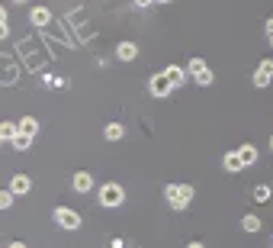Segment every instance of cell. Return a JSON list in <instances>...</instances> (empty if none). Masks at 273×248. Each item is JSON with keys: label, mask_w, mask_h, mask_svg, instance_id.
I'll return each mask as SVG.
<instances>
[{"label": "cell", "mask_w": 273, "mask_h": 248, "mask_svg": "<svg viewBox=\"0 0 273 248\" xmlns=\"http://www.w3.org/2000/svg\"><path fill=\"white\" fill-rule=\"evenodd\" d=\"M164 197H167V206L171 209H186L190 200H193V187H190V184H167Z\"/></svg>", "instance_id": "1"}, {"label": "cell", "mask_w": 273, "mask_h": 248, "mask_svg": "<svg viewBox=\"0 0 273 248\" xmlns=\"http://www.w3.org/2000/svg\"><path fill=\"white\" fill-rule=\"evenodd\" d=\"M122 200H125V190L119 184H103L100 187V203L103 206H122Z\"/></svg>", "instance_id": "2"}, {"label": "cell", "mask_w": 273, "mask_h": 248, "mask_svg": "<svg viewBox=\"0 0 273 248\" xmlns=\"http://www.w3.org/2000/svg\"><path fill=\"white\" fill-rule=\"evenodd\" d=\"M148 87H151V93H154V97H167V93H174V84H171V78L164 74V71H158V74H151Z\"/></svg>", "instance_id": "3"}, {"label": "cell", "mask_w": 273, "mask_h": 248, "mask_svg": "<svg viewBox=\"0 0 273 248\" xmlns=\"http://www.w3.org/2000/svg\"><path fill=\"white\" fill-rule=\"evenodd\" d=\"M55 222H58L61 229H77V226H80V216H77L74 209H68V206H58V209H55Z\"/></svg>", "instance_id": "4"}, {"label": "cell", "mask_w": 273, "mask_h": 248, "mask_svg": "<svg viewBox=\"0 0 273 248\" xmlns=\"http://www.w3.org/2000/svg\"><path fill=\"white\" fill-rule=\"evenodd\" d=\"M164 74L171 78V84H174V90L186 84V71H183L180 65H167V68H164Z\"/></svg>", "instance_id": "5"}, {"label": "cell", "mask_w": 273, "mask_h": 248, "mask_svg": "<svg viewBox=\"0 0 273 248\" xmlns=\"http://www.w3.org/2000/svg\"><path fill=\"white\" fill-rule=\"evenodd\" d=\"M10 190H13V197L29 194V190H32V181H29L26 174H13V181H10Z\"/></svg>", "instance_id": "6"}, {"label": "cell", "mask_w": 273, "mask_h": 248, "mask_svg": "<svg viewBox=\"0 0 273 248\" xmlns=\"http://www.w3.org/2000/svg\"><path fill=\"white\" fill-rule=\"evenodd\" d=\"M90 187H93L90 171H77V174H74V190H77V194H87Z\"/></svg>", "instance_id": "7"}, {"label": "cell", "mask_w": 273, "mask_h": 248, "mask_svg": "<svg viewBox=\"0 0 273 248\" xmlns=\"http://www.w3.org/2000/svg\"><path fill=\"white\" fill-rule=\"evenodd\" d=\"M116 55H119L122 62H132V58H138V45H135V42H119Z\"/></svg>", "instance_id": "8"}, {"label": "cell", "mask_w": 273, "mask_h": 248, "mask_svg": "<svg viewBox=\"0 0 273 248\" xmlns=\"http://www.w3.org/2000/svg\"><path fill=\"white\" fill-rule=\"evenodd\" d=\"M222 164H225V171H232V174H238V171L244 168V164H241V155H238V151H228V155L222 158Z\"/></svg>", "instance_id": "9"}, {"label": "cell", "mask_w": 273, "mask_h": 248, "mask_svg": "<svg viewBox=\"0 0 273 248\" xmlns=\"http://www.w3.org/2000/svg\"><path fill=\"white\" fill-rule=\"evenodd\" d=\"M238 155H241V164H244V168L257 164V148H254V145H238Z\"/></svg>", "instance_id": "10"}, {"label": "cell", "mask_w": 273, "mask_h": 248, "mask_svg": "<svg viewBox=\"0 0 273 248\" xmlns=\"http://www.w3.org/2000/svg\"><path fill=\"white\" fill-rule=\"evenodd\" d=\"M16 129H19L23 136H32V139H35V132H39V120L26 116V120H19V123H16Z\"/></svg>", "instance_id": "11"}, {"label": "cell", "mask_w": 273, "mask_h": 248, "mask_svg": "<svg viewBox=\"0 0 273 248\" xmlns=\"http://www.w3.org/2000/svg\"><path fill=\"white\" fill-rule=\"evenodd\" d=\"M10 145H13L16 151H29V145H32V136H23V132H16L13 139H10Z\"/></svg>", "instance_id": "12"}, {"label": "cell", "mask_w": 273, "mask_h": 248, "mask_svg": "<svg viewBox=\"0 0 273 248\" xmlns=\"http://www.w3.org/2000/svg\"><path fill=\"white\" fill-rule=\"evenodd\" d=\"M49 20H52V13L45 7H35L32 10V23H35V26H49Z\"/></svg>", "instance_id": "13"}, {"label": "cell", "mask_w": 273, "mask_h": 248, "mask_svg": "<svg viewBox=\"0 0 273 248\" xmlns=\"http://www.w3.org/2000/svg\"><path fill=\"white\" fill-rule=\"evenodd\" d=\"M193 81H196V84H203V87H209V84H212V71L203 65L199 71H193Z\"/></svg>", "instance_id": "14"}, {"label": "cell", "mask_w": 273, "mask_h": 248, "mask_svg": "<svg viewBox=\"0 0 273 248\" xmlns=\"http://www.w3.org/2000/svg\"><path fill=\"white\" fill-rule=\"evenodd\" d=\"M16 132H19V129H16V123H0V142H10Z\"/></svg>", "instance_id": "15"}, {"label": "cell", "mask_w": 273, "mask_h": 248, "mask_svg": "<svg viewBox=\"0 0 273 248\" xmlns=\"http://www.w3.org/2000/svg\"><path fill=\"white\" fill-rule=\"evenodd\" d=\"M122 132H125L122 123H110V126H106V139H110V142H119V139H122Z\"/></svg>", "instance_id": "16"}, {"label": "cell", "mask_w": 273, "mask_h": 248, "mask_svg": "<svg viewBox=\"0 0 273 248\" xmlns=\"http://www.w3.org/2000/svg\"><path fill=\"white\" fill-rule=\"evenodd\" d=\"M254 200H257V203H267V200H270V187L267 184H257L254 187Z\"/></svg>", "instance_id": "17"}, {"label": "cell", "mask_w": 273, "mask_h": 248, "mask_svg": "<svg viewBox=\"0 0 273 248\" xmlns=\"http://www.w3.org/2000/svg\"><path fill=\"white\" fill-rule=\"evenodd\" d=\"M241 229H244V232H257V229H260V219H257V216H244V219H241Z\"/></svg>", "instance_id": "18"}, {"label": "cell", "mask_w": 273, "mask_h": 248, "mask_svg": "<svg viewBox=\"0 0 273 248\" xmlns=\"http://www.w3.org/2000/svg\"><path fill=\"white\" fill-rule=\"evenodd\" d=\"M267 84H270V74L257 68V71H254V87H267Z\"/></svg>", "instance_id": "19"}, {"label": "cell", "mask_w": 273, "mask_h": 248, "mask_svg": "<svg viewBox=\"0 0 273 248\" xmlns=\"http://www.w3.org/2000/svg\"><path fill=\"white\" fill-rule=\"evenodd\" d=\"M13 203V190H0V209H7Z\"/></svg>", "instance_id": "20"}, {"label": "cell", "mask_w": 273, "mask_h": 248, "mask_svg": "<svg viewBox=\"0 0 273 248\" xmlns=\"http://www.w3.org/2000/svg\"><path fill=\"white\" fill-rule=\"evenodd\" d=\"M260 71H267V74L273 78V62H270V58H267V62H260Z\"/></svg>", "instance_id": "21"}, {"label": "cell", "mask_w": 273, "mask_h": 248, "mask_svg": "<svg viewBox=\"0 0 273 248\" xmlns=\"http://www.w3.org/2000/svg\"><path fill=\"white\" fill-rule=\"evenodd\" d=\"M10 35V26H7V20H0V39H7Z\"/></svg>", "instance_id": "22"}, {"label": "cell", "mask_w": 273, "mask_h": 248, "mask_svg": "<svg viewBox=\"0 0 273 248\" xmlns=\"http://www.w3.org/2000/svg\"><path fill=\"white\" fill-rule=\"evenodd\" d=\"M154 0H135V7H151Z\"/></svg>", "instance_id": "23"}, {"label": "cell", "mask_w": 273, "mask_h": 248, "mask_svg": "<svg viewBox=\"0 0 273 248\" xmlns=\"http://www.w3.org/2000/svg\"><path fill=\"white\" fill-rule=\"evenodd\" d=\"M267 35H273V16L267 20Z\"/></svg>", "instance_id": "24"}, {"label": "cell", "mask_w": 273, "mask_h": 248, "mask_svg": "<svg viewBox=\"0 0 273 248\" xmlns=\"http://www.w3.org/2000/svg\"><path fill=\"white\" fill-rule=\"evenodd\" d=\"M0 20H7V10L4 7H0Z\"/></svg>", "instance_id": "25"}, {"label": "cell", "mask_w": 273, "mask_h": 248, "mask_svg": "<svg viewBox=\"0 0 273 248\" xmlns=\"http://www.w3.org/2000/svg\"><path fill=\"white\" fill-rule=\"evenodd\" d=\"M154 4H171V0H154Z\"/></svg>", "instance_id": "26"}, {"label": "cell", "mask_w": 273, "mask_h": 248, "mask_svg": "<svg viewBox=\"0 0 273 248\" xmlns=\"http://www.w3.org/2000/svg\"><path fill=\"white\" fill-rule=\"evenodd\" d=\"M270 151H273V136H270Z\"/></svg>", "instance_id": "27"}, {"label": "cell", "mask_w": 273, "mask_h": 248, "mask_svg": "<svg viewBox=\"0 0 273 248\" xmlns=\"http://www.w3.org/2000/svg\"><path fill=\"white\" fill-rule=\"evenodd\" d=\"M13 4H26V0H13Z\"/></svg>", "instance_id": "28"}, {"label": "cell", "mask_w": 273, "mask_h": 248, "mask_svg": "<svg viewBox=\"0 0 273 248\" xmlns=\"http://www.w3.org/2000/svg\"><path fill=\"white\" fill-rule=\"evenodd\" d=\"M270 45H273V35H270Z\"/></svg>", "instance_id": "29"}]
</instances>
